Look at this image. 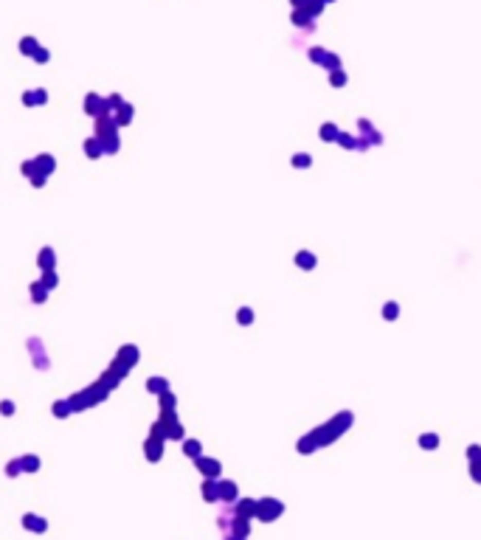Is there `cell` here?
Returning a JSON list of instances; mask_svg holds the SVG:
<instances>
[{
    "label": "cell",
    "instance_id": "4316f807",
    "mask_svg": "<svg viewBox=\"0 0 481 540\" xmlns=\"http://www.w3.org/2000/svg\"><path fill=\"white\" fill-rule=\"evenodd\" d=\"M20 169H23V175H28V177H31V180L37 177V175H43V172L37 169V164H34V160H26V164H23Z\"/></svg>",
    "mask_w": 481,
    "mask_h": 540
},
{
    "label": "cell",
    "instance_id": "9a60e30c",
    "mask_svg": "<svg viewBox=\"0 0 481 540\" xmlns=\"http://www.w3.org/2000/svg\"><path fill=\"white\" fill-rule=\"evenodd\" d=\"M315 262H318V259L310 254V250H301V254L296 256V265L304 267V270H312V267H315Z\"/></svg>",
    "mask_w": 481,
    "mask_h": 540
},
{
    "label": "cell",
    "instance_id": "6da1fadb",
    "mask_svg": "<svg viewBox=\"0 0 481 540\" xmlns=\"http://www.w3.org/2000/svg\"><path fill=\"white\" fill-rule=\"evenodd\" d=\"M349 425H352V413H338V417L329 422V428H335V434H341V430H346ZM329 439H332V436H329L327 430H315V434H310L307 439L298 442V450H301V453H312V447H315V445L329 442Z\"/></svg>",
    "mask_w": 481,
    "mask_h": 540
},
{
    "label": "cell",
    "instance_id": "8992f818",
    "mask_svg": "<svg viewBox=\"0 0 481 540\" xmlns=\"http://www.w3.org/2000/svg\"><path fill=\"white\" fill-rule=\"evenodd\" d=\"M138 357H141V352H138V349H135V346H132V344L121 346V349H118V355H116V360H121V363L127 366V369H132V366L138 363Z\"/></svg>",
    "mask_w": 481,
    "mask_h": 540
},
{
    "label": "cell",
    "instance_id": "836d02e7",
    "mask_svg": "<svg viewBox=\"0 0 481 540\" xmlns=\"http://www.w3.org/2000/svg\"><path fill=\"white\" fill-rule=\"evenodd\" d=\"M6 470H9V476H20V470H23L20 459H17V461H9V467H6Z\"/></svg>",
    "mask_w": 481,
    "mask_h": 540
},
{
    "label": "cell",
    "instance_id": "e575fe53",
    "mask_svg": "<svg viewBox=\"0 0 481 540\" xmlns=\"http://www.w3.org/2000/svg\"><path fill=\"white\" fill-rule=\"evenodd\" d=\"M293 166H310V155H296V158H293Z\"/></svg>",
    "mask_w": 481,
    "mask_h": 540
},
{
    "label": "cell",
    "instance_id": "5bb4252c",
    "mask_svg": "<svg viewBox=\"0 0 481 540\" xmlns=\"http://www.w3.org/2000/svg\"><path fill=\"white\" fill-rule=\"evenodd\" d=\"M217 487H220V498H222V501H234V498H237V484H234V481H220Z\"/></svg>",
    "mask_w": 481,
    "mask_h": 540
},
{
    "label": "cell",
    "instance_id": "f35d334b",
    "mask_svg": "<svg viewBox=\"0 0 481 540\" xmlns=\"http://www.w3.org/2000/svg\"><path fill=\"white\" fill-rule=\"evenodd\" d=\"M234 540H239V537H234Z\"/></svg>",
    "mask_w": 481,
    "mask_h": 540
},
{
    "label": "cell",
    "instance_id": "f1b7e54d",
    "mask_svg": "<svg viewBox=\"0 0 481 540\" xmlns=\"http://www.w3.org/2000/svg\"><path fill=\"white\" fill-rule=\"evenodd\" d=\"M237 321H239V323H251V321H254V310H251V307H242V310L237 313Z\"/></svg>",
    "mask_w": 481,
    "mask_h": 540
},
{
    "label": "cell",
    "instance_id": "7402d4cb",
    "mask_svg": "<svg viewBox=\"0 0 481 540\" xmlns=\"http://www.w3.org/2000/svg\"><path fill=\"white\" fill-rule=\"evenodd\" d=\"M203 498H206V501H217V498H220V487L214 481H206V484H203Z\"/></svg>",
    "mask_w": 481,
    "mask_h": 540
},
{
    "label": "cell",
    "instance_id": "4dcf8cb0",
    "mask_svg": "<svg viewBox=\"0 0 481 540\" xmlns=\"http://www.w3.org/2000/svg\"><path fill=\"white\" fill-rule=\"evenodd\" d=\"M234 532H237L239 537H242V535H248V524H245L242 518H239V520H234Z\"/></svg>",
    "mask_w": 481,
    "mask_h": 540
},
{
    "label": "cell",
    "instance_id": "d590c367",
    "mask_svg": "<svg viewBox=\"0 0 481 540\" xmlns=\"http://www.w3.org/2000/svg\"><path fill=\"white\" fill-rule=\"evenodd\" d=\"M0 411H3L6 417H9V413H14V403H11V400H3V403H0Z\"/></svg>",
    "mask_w": 481,
    "mask_h": 540
},
{
    "label": "cell",
    "instance_id": "ac0fdd59",
    "mask_svg": "<svg viewBox=\"0 0 481 540\" xmlns=\"http://www.w3.org/2000/svg\"><path fill=\"white\" fill-rule=\"evenodd\" d=\"M99 141H101V149H104V152H118V147H121V143H118V133L104 135V138H99Z\"/></svg>",
    "mask_w": 481,
    "mask_h": 540
},
{
    "label": "cell",
    "instance_id": "ffe728a7",
    "mask_svg": "<svg viewBox=\"0 0 481 540\" xmlns=\"http://www.w3.org/2000/svg\"><path fill=\"white\" fill-rule=\"evenodd\" d=\"M40 284H43V287H45V290H48V293H51V290H54V287H57V284H59V279H57V273H54V270H43V279H40Z\"/></svg>",
    "mask_w": 481,
    "mask_h": 540
},
{
    "label": "cell",
    "instance_id": "484cf974",
    "mask_svg": "<svg viewBox=\"0 0 481 540\" xmlns=\"http://www.w3.org/2000/svg\"><path fill=\"white\" fill-rule=\"evenodd\" d=\"M161 411H175V394L172 391L161 394Z\"/></svg>",
    "mask_w": 481,
    "mask_h": 540
},
{
    "label": "cell",
    "instance_id": "5b68a950",
    "mask_svg": "<svg viewBox=\"0 0 481 540\" xmlns=\"http://www.w3.org/2000/svg\"><path fill=\"white\" fill-rule=\"evenodd\" d=\"M118 127L116 121H113V116H101L96 118V138H104V135H116Z\"/></svg>",
    "mask_w": 481,
    "mask_h": 540
},
{
    "label": "cell",
    "instance_id": "83f0119b",
    "mask_svg": "<svg viewBox=\"0 0 481 540\" xmlns=\"http://www.w3.org/2000/svg\"><path fill=\"white\" fill-rule=\"evenodd\" d=\"M104 101H107V110H113V113H116V110H118V107H121V104H124V101H121V96H118V93H113V96H107V99H104ZM113 113H110V116H113Z\"/></svg>",
    "mask_w": 481,
    "mask_h": 540
},
{
    "label": "cell",
    "instance_id": "cb8c5ba5",
    "mask_svg": "<svg viewBox=\"0 0 481 540\" xmlns=\"http://www.w3.org/2000/svg\"><path fill=\"white\" fill-rule=\"evenodd\" d=\"M183 453H186V456H191V459H197V456L203 453V450H200V442L186 439V442H183Z\"/></svg>",
    "mask_w": 481,
    "mask_h": 540
},
{
    "label": "cell",
    "instance_id": "8d00e7d4",
    "mask_svg": "<svg viewBox=\"0 0 481 540\" xmlns=\"http://www.w3.org/2000/svg\"><path fill=\"white\" fill-rule=\"evenodd\" d=\"M239 512L251 515V512H254V501H242V503H239Z\"/></svg>",
    "mask_w": 481,
    "mask_h": 540
},
{
    "label": "cell",
    "instance_id": "30bf717a",
    "mask_svg": "<svg viewBox=\"0 0 481 540\" xmlns=\"http://www.w3.org/2000/svg\"><path fill=\"white\" fill-rule=\"evenodd\" d=\"M147 391L166 394V391H169V380H166V377H149V380H147Z\"/></svg>",
    "mask_w": 481,
    "mask_h": 540
},
{
    "label": "cell",
    "instance_id": "9c48e42d",
    "mask_svg": "<svg viewBox=\"0 0 481 540\" xmlns=\"http://www.w3.org/2000/svg\"><path fill=\"white\" fill-rule=\"evenodd\" d=\"M34 164H37V169L43 172L45 177L51 175L54 169H57V160H54V155H37V158H34Z\"/></svg>",
    "mask_w": 481,
    "mask_h": 540
},
{
    "label": "cell",
    "instance_id": "603a6c76",
    "mask_svg": "<svg viewBox=\"0 0 481 540\" xmlns=\"http://www.w3.org/2000/svg\"><path fill=\"white\" fill-rule=\"evenodd\" d=\"M20 464H23V473H37L40 459H37V456H23V459H20Z\"/></svg>",
    "mask_w": 481,
    "mask_h": 540
},
{
    "label": "cell",
    "instance_id": "74e56055",
    "mask_svg": "<svg viewBox=\"0 0 481 540\" xmlns=\"http://www.w3.org/2000/svg\"><path fill=\"white\" fill-rule=\"evenodd\" d=\"M34 59H37V62H48V51L45 48H40V51L34 53Z\"/></svg>",
    "mask_w": 481,
    "mask_h": 540
},
{
    "label": "cell",
    "instance_id": "f546056e",
    "mask_svg": "<svg viewBox=\"0 0 481 540\" xmlns=\"http://www.w3.org/2000/svg\"><path fill=\"white\" fill-rule=\"evenodd\" d=\"M383 318H386V321H394L397 315H400V307H397V304H386V307H383Z\"/></svg>",
    "mask_w": 481,
    "mask_h": 540
},
{
    "label": "cell",
    "instance_id": "d6a6232c",
    "mask_svg": "<svg viewBox=\"0 0 481 540\" xmlns=\"http://www.w3.org/2000/svg\"><path fill=\"white\" fill-rule=\"evenodd\" d=\"M419 442H422V447H434V445H439V436H434V434H425Z\"/></svg>",
    "mask_w": 481,
    "mask_h": 540
},
{
    "label": "cell",
    "instance_id": "ba28073f",
    "mask_svg": "<svg viewBox=\"0 0 481 540\" xmlns=\"http://www.w3.org/2000/svg\"><path fill=\"white\" fill-rule=\"evenodd\" d=\"M144 450H147V459L149 461H158L161 456H164V439H152V436H149L147 445H144Z\"/></svg>",
    "mask_w": 481,
    "mask_h": 540
},
{
    "label": "cell",
    "instance_id": "d6986e66",
    "mask_svg": "<svg viewBox=\"0 0 481 540\" xmlns=\"http://www.w3.org/2000/svg\"><path fill=\"white\" fill-rule=\"evenodd\" d=\"M51 411H54V417H57V419H65L70 413V403H68V400H57Z\"/></svg>",
    "mask_w": 481,
    "mask_h": 540
},
{
    "label": "cell",
    "instance_id": "44dd1931",
    "mask_svg": "<svg viewBox=\"0 0 481 540\" xmlns=\"http://www.w3.org/2000/svg\"><path fill=\"white\" fill-rule=\"evenodd\" d=\"M45 298H48V290L40 284V281H34V284H31V301L34 304H43Z\"/></svg>",
    "mask_w": 481,
    "mask_h": 540
},
{
    "label": "cell",
    "instance_id": "d4e9b609",
    "mask_svg": "<svg viewBox=\"0 0 481 540\" xmlns=\"http://www.w3.org/2000/svg\"><path fill=\"white\" fill-rule=\"evenodd\" d=\"M20 51H23V53H37V51H40L37 40H34V37H23V40H20Z\"/></svg>",
    "mask_w": 481,
    "mask_h": 540
},
{
    "label": "cell",
    "instance_id": "277c9868",
    "mask_svg": "<svg viewBox=\"0 0 481 540\" xmlns=\"http://www.w3.org/2000/svg\"><path fill=\"white\" fill-rule=\"evenodd\" d=\"M194 461H197V470H200L206 478H217V476H220V461L206 459V456H197Z\"/></svg>",
    "mask_w": 481,
    "mask_h": 540
},
{
    "label": "cell",
    "instance_id": "8fae6325",
    "mask_svg": "<svg viewBox=\"0 0 481 540\" xmlns=\"http://www.w3.org/2000/svg\"><path fill=\"white\" fill-rule=\"evenodd\" d=\"M113 121H116V127H124V124L132 121V107L130 104H121L116 113H113Z\"/></svg>",
    "mask_w": 481,
    "mask_h": 540
},
{
    "label": "cell",
    "instance_id": "7a4b0ae2",
    "mask_svg": "<svg viewBox=\"0 0 481 540\" xmlns=\"http://www.w3.org/2000/svg\"><path fill=\"white\" fill-rule=\"evenodd\" d=\"M127 371H130V369H127V366L121 363V360H113V363H110V369H107L104 374L99 377V383H101V386L107 388V391H110V388H116L118 383H121L124 377H127Z\"/></svg>",
    "mask_w": 481,
    "mask_h": 540
},
{
    "label": "cell",
    "instance_id": "2e32d148",
    "mask_svg": "<svg viewBox=\"0 0 481 540\" xmlns=\"http://www.w3.org/2000/svg\"><path fill=\"white\" fill-rule=\"evenodd\" d=\"M23 101H26V104H45L48 93H45V90H31V93L23 96Z\"/></svg>",
    "mask_w": 481,
    "mask_h": 540
},
{
    "label": "cell",
    "instance_id": "e0dca14e",
    "mask_svg": "<svg viewBox=\"0 0 481 540\" xmlns=\"http://www.w3.org/2000/svg\"><path fill=\"white\" fill-rule=\"evenodd\" d=\"M23 526H28V529H34V532H45V520L37 518V515H26V518H23Z\"/></svg>",
    "mask_w": 481,
    "mask_h": 540
},
{
    "label": "cell",
    "instance_id": "4fadbf2b",
    "mask_svg": "<svg viewBox=\"0 0 481 540\" xmlns=\"http://www.w3.org/2000/svg\"><path fill=\"white\" fill-rule=\"evenodd\" d=\"M54 262H57V256H54V250H51V248H43V250H40L37 265L43 267V270H54Z\"/></svg>",
    "mask_w": 481,
    "mask_h": 540
},
{
    "label": "cell",
    "instance_id": "52a82bcc",
    "mask_svg": "<svg viewBox=\"0 0 481 540\" xmlns=\"http://www.w3.org/2000/svg\"><path fill=\"white\" fill-rule=\"evenodd\" d=\"M256 512H259L262 520H273L276 515L281 512V503H276V501H262L259 507H256Z\"/></svg>",
    "mask_w": 481,
    "mask_h": 540
},
{
    "label": "cell",
    "instance_id": "1f68e13d",
    "mask_svg": "<svg viewBox=\"0 0 481 540\" xmlns=\"http://www.w3.org/2000/svg\"><path fill=\"white\" fill-rule=\"evenodd\" d=\"M321 138H324V141H335V138H338V135H335V127H332V124H327V127L321 130Z\"/></svg>",
    "mask_w": 481,
    "mask_h": 540
},
{
    "label": "cell",
    "instance_id": "3957f363",
    "mask_svg": "<svg viewBox=\"0 0 481 540\" xmlns=\"http://www.w3.org/2000/svg\"><path fill=\"white\" fill-rule=\"evenodd\" d=\"M85 110H87V116H93V118L110 116V110H107V101L101 99V96H96V93H90L87 99H85Z\"/></svg>",
    "mask_w": 481,
    "mask_h": 540
},
{
    "label": "cell",
    "instance_id": "7c38bea8",
    "mask_svg": "<svg viewBox=\"0 0 481 540\" xmlns=\"http://www.w3.org/2000/svg\"><path fill=\"white\" fill-rule=\"evenodd\" d=\"M85 152H87V158H93V160L104 155V149H101V141H99V138H96V135H93V138H87V141H85Z\"/></svg>",
    "mask_w": 481,
    "mask_h": 540
}]
</instances>
